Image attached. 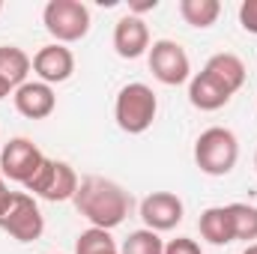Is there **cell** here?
<instances>
[{"label": "cell", "instance_id": "obj_3", "mask_svg": "<svg viewBox=\"0 0 257 254\" xmlns=\"http://www.w3.org/2000/svg\"><path fill=\"white\" fill-rule=\"evenodd\" d=\"M156 111H159V99H156V93H153L147 84H141V81L126 84V87L117 93L114 120H117V126L123 129L126 135H144L147 129L153 126Z\"/></svg>", "mask_w": 257, "mask_h": 254}, {"label": "cell", "instance_id": "obj_17", "mask_svg": "<svg viewBox=\"0 0 257 254\" xmlns=\"http://www.w3.org/2000/svg\"><path fill=\"white\" fill-rule=\"evenodd\" d=\"M180 15L186 24H192L197 30H206L218 21L221 3L218 0H180Z\"/></svg>", "mask_w": 257, "mask_h": 254}, {"label": "cell", "instance_id": "obj_18", "mask_svg": "<svg viewBox=\"0 0 257 254\" xmlns=\"http://www.w3.org/2000/svg\"><path fill=\"white\" fill-rule=\"evenodd\" d=\"M230 218H233V236L242 242L257 239V206L251 203H230Z\"/></svg>", "mask_w": 257, "mask_h": 254}, {"label": "cell", "instance_id": "obj_13", "mask_svg": "<svg viewBox=\"0 0 257 254\" xmlns=\"http://www.w3.org/2000/svg\"><path fill=\"white\" fill-rule=\"evenodd\" d=\"M203 72L221 87V90H227L230 96L245 84V63L236 57V54H230V51H221V54H212L206 66H203Z\"/></svg>", "mask_w": 257, "mask_h": 254}, {"label": "cell", "instance_id": "obj_15", "mask_svg": "<svg viewBox=\"0 0 257 254\" xmlns=\"http://www.w3.org/2000/svg\"><path fill=\"white\" fill-rule=\"evenodd\" d=\"M230 99H233V96H230L227 90H221L203 69L189 81V102H192L197 111H218V108H224Z\"/></svg>", "mask_w": 257, "mask_h": 254}, {"label": "cell", "instance_id": "obj_19", "mask_svg": "<svg viewBox=\"0 0 257 254\" xmlns=\"http://www.w3.org/2000/svg\"><path fill=\"white\" fill-rule=\"evenodd\" d=\"M120 254H165V242H162V236L156 230L141 227V230H132L123 239Z\"/></svg>", "mask_w": 257, "mask_h": 254}, {"label": "cell", "instance_id": "obj_6", "mask_svg": "<svg viewBox=\"0 0 257 254\" xmlns=\"http://www.w3.org/2000/svg\"><path fill=\"white\" fill-rule=\"evenodd\" d=\"M78 174L69 162H60V159H45L42 168L33 174V180L24 186L27 194L33 197H42V200H51V203H63V200H72L75 191H78Z\"/></svg>", "mask_w": 257, "mask_h": 254}, {"label": "cell", "instance_id": "obj_28", "mask_svg": "<svg viewBox=\"0 0 257 254\" xmlns=\"http://www.w3.org/2000/svg\"><path fill=\"white\" fill-rule=\"evenodd\" d=\"M0 12H3V3H0Z\"/></svg>", "mask_w": 257, "mask_h": 254}, {"label": "cell", "instance_id": "obj_4", "mask_svg": "<svg viewBox=\"0 0 257 254\" xmlns=\"http://www.w3.org/2000/svg\"><path fill=\"white\" fill-rule=\"evenodd\" d=\"M0 230H6L18 242H36L45 230V218L33 194L27 191H12L6 206L0 209Z\"/></svg>", "mask_w": 257, "mask_h": 254}, {"label": "cell", "instance_id": "obj_27", "mask_svg": "<svg viewBox=\"0 0 257 254\" xmlns=\"http://www.w3.org/2000/svg\"><path fill=\"white\" fill-rule=\"evenodd\" d=\"M254 168H257V153H254Z\"/></svg>", "mask_w": 257, "mask_h": 254}, {"label": "cell", "instance_id": "obj_23", "mask_svg": "<svg viewBox=\"0 0 257 254\" xmlns=\"http://www.w3.org/2000/svg\"><path fill=\"white\" fill-rule=\"evenodd\" d=\"M9 194H12V191H9V186H6V177L0 174V209L6 206V200H9Z\"/></svg>", "mask_w": 257, "mask_h": 254}, {"label": "cell", "instance_id": "obj_21", "mask_svg": "<svg viewBox=\"0 0 257 254\" xmlns=\"http://www.w3.org/2000/svg\"><path fill=\"white\" fill-rule=\"evenodd\" d=\"M165 254H203V251H200V245L192 236H177V239H171L165 245Z\"/></svg>", "mask_w": 257, "mask_h": 254}, {"label": "cell", "instance_id": "obj_1", "mask_svg": "<svg viewBox=\"0 0 257 254\" xmlns=\"http://www.w3.org/2000/svg\"><path fill=\"white\" fill-rule=\"evenodd\" d=\"M75 209L90 221V227L114 230L126 221L132 209V194L108 177H84L72 197Z\"/></svg>", "mask_w": 257, "mask_h": 254}, {"label": "cell", "instance_id": "obj_9", "mask_svg": "<svg viewBox=\"0 0 257 254\" xmlns=\"http://www.w3.org/2000/svg\"><path fill=\"white\" fill-rule=\"evenodd\" d=\"M183 212H186V206L174 191H153L141 200V218H144L147 230H156V233L174 230L183 221Z\"/></svg>", "mask_w": 257, "mask_h": 254}, {"label": "cell", "instance_id": "obj_20", "mask_svg": "<svg viewBox=\"0 0 257 254\" xmlns=\"http://www.w3.org/2000/svg\"><path fill=\"white\" fill-rule=\"evenodd\" d=\"M239 24L245 33H254L257 36V0H245L239 6Z\"/></svg>", "mask_w": 257, "mask_h": 254}, {"label": "cell", "instance_id": "obj_22", "mask_svg": "<svg viewBox=\"0 0 257 254\" xmlns=\"http://www.w3.org/2000/svg\"><path fill=\"white\" fill-rule=\"evenodd\" d=\"M156 6H159V0H141V3H128V15L150 12V9H156Z\"/></svg>", "mask_w": 257, "mask_h": 254}, {"label": "cell", "instance_id": "obj_5", "mask_svg": "<svg viewBox=\"0 0 257 254\" xmlns=\"http://www.w3.org/2000/svg\"><path fill=\"white\" fill-rule=\"evenodd\" d=\"M42 24L60 45H69V42H81L90 33L93 21H90V9L81 0H48L42 9Z\"/></svg>", "mask_w": 257, "mask_h": 254}, {"label": "cell", "instance_id": "obj_14", "mask_svg": "<svg viewBox=\"0 0 257 254\" xmlns=\"http://www.w3.org/2000/svg\"><path fill=\"white\" fill-rule=\"evenodd\" d=\"M200 236L209 242V245H230L236 236H233V218H230V209L227 206H209L200 212Z\"/></svg>", "mask_w": 257, "mask_h": 254}, {"label": "cell", "instance_id": "obj_24", "mask_svg": "<svg viewBox=\"0 0 257 254\" xmlns=\"http://www.w3.org/2000/svg\"><path fill=\"white\" fill-rule=\"evenodd\" d=\"M90 254H120V248L111 245V248H99V251H90Z\"/></svg>", "mask_w": 257, "mask_h": 254}, {"label": "cell", "instance_id": "obj_11", "mask_svg": "<svg viewBox=\"0 0 257 254\" xmlns=\"http://www.w3.org/2000/svg\"><path fill=\"white\" fill-rule=\"evenodd\" d=\"M12 102H15V111H18L21 117H27V120H45V117H51L54 108H57L54 87H48V84H42V81H27V84H21V87L15 90V96H12Z\"/></svg>", "mask_w": 257, "mask_h": 254}, {"label": "cell", "instance_id": "obj_25", "mask_svg": "<svg viewBox=\"0 0 257 254\" xmlns=\"http://www.w3.org/2000/svg\"><path fill=\"white\" fill-rule=\"evenodd\" d=\"M9 93H12V87H9L6 81H0V99H3V96H9Z\"/></svg>", "mask_w": 257, "mask_h": 254}, {"label": "cell", "instance_id": "obj_26", "mask_svg": "<svg viewBox=\"0 0 257 254\" xmlns=\"http://www.w3.org/2000/svg\"><path fill=\"white\" fill-rule=\"evenodd\" d=\"M242 254H257V242H251V245H248V248H245Z\"/></svg>", "mask_w": 257, "mask_h": 254}, {"label": "cell", "instance_id": "obj_16", "mask_svg": "<svg viewBox=\"0 0 257 254\" xmlns=\"http://www.w3.org/2000/svg\"><path fill=\"white\" fill-rule=\"evenodd\" d=\"M33 69V60L18 45H0V81H6L12 90L27 84V72Z\"/></svg>", "mask_w": 257, "mask_h": 254}, {"label": "cell", "instance_id": "obj_12", "mask_svg": "<svg viewBox=\"0 0 257 254\" xmlns=\"http://www.w3.org/2000/svg\"><path fill=\"white\" fill-rule=\"evenodd\" d=\"M114 51L123 60H138L150 51V27L141 15H123L114 27Z\"/></svg>", "mask_w": 257, "mask_h": 254}, {"label": "cell", "instance_id": "obj_8", "mask_svg": "<svg viewBox=\"0 0 257 254\" xmlns=\"http://www.w3.org/2000/svg\"><path fill=\"white\" fill-rule=\"evenodd\" d=\"M42 162H45V156L30 138H12L0 150V174L21 186H27L33 180V174L42 168Z\"/></svg>", "mask_w": 257, "mask_h": 254}, {"label": "cell", "instance_id": "obj_7", "mask_svg": "<svg viewBox=\"0 0 257 254\" xmlns=\"http://www.w3.org/2000/svg\"><path fill=\"white\" fill-rule=\"evenodd\" d=\"M150 72L165 87H180L192 78V60L186 48L174 39H156L150 45Z\"/></svg>", "mask_w": 257, "mask_h": 254}, {"label": "cell", "instance_id": "obj_2", "mask_svg": "<svg viewBox=\"0 0 257 254\" xmlns=\"http://www.w3.org/2000/svg\"><path fill=\"white\" fill-rule=\"evenodd\" d=\"M236 159H239V141L230 129L212 126L200 132V138L194 141V165L206 177H227L236 168Z\"/></svg>", "mask_w": 257, "mask_h": 254}, {"label": "cell", "instance_id": "obj_10", "mask_svg": "<svg viewBox=\"0 0 257 254\" xmlns=\"http://www.w3.org/2000/svg\"><path fill=\"white\" fill-rule=\"evenodd\" d=\"M33 72L39 75L42 84L54 87V84H63L72 78L75 72V54L60 45V42H51V45H42L36 54H33Z\"/></svg>", "mask_w": 257, "mask_h": 254}]
</instances>
